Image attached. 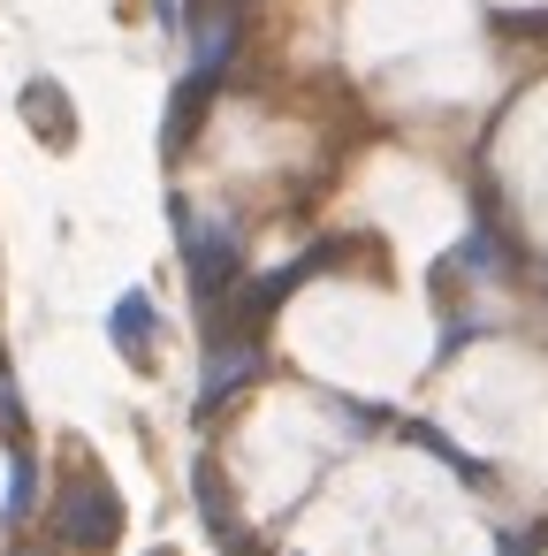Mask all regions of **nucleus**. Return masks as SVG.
I'll return each instance as SVG.
<instances>
[{
	"mask_svg": "<svg viewBox=\"0 0 548 556\" xmlns=\"http://www.w3.org/2000/svg\"><path fill=\"white\" fill-rule=\"evenodd\" d=\"M252 374H259V336H214L206 381H199V412H221V396H237Z\"/></svg>",
	"mask_w": 548,
	"mask_h": 556,
	"instance_id": "nucleus-4",
	"label": "nucleus"
},
{
	"mask_svg": "<svg viewBox=\"0 0 548 556\" xmlns=\"http://www.w3.org/2000/svg\"><path fill=\"white\" fill-rule=\"evenodd\" d=\"M153 9H161V24H168V31H183V0H153Z\"/></svg>",
	"mask_w": 548,
	"mask_h": 556,
	"instance_id": "nucleus-10",
	"label": "nucleus"
},
{
	"mask_svg": "<svg viewBox=\"0 0 548 556\" xmlns=\"http://www.w3.org/2000/svg\"><path fill=\"white\" fill-rule=\"evenodd\" d=\"M145 556H176V548H145Z\"/></svg>",
	"mask_w": 548,
	"mask_h": 556,
	"instance_id": "nucleus-12",
	"label": "nucleus"
},
{
	"mask_svg": "<svg viewBox=\"0 0 548 556\" xmlns=\"http://www.w3.org/2000/svg\"><path fill=\"white\" fill-rule=\"evenodd\" d=\"M206 92H214V77H183V92H176V108H168V123H161V153H183V146H191V130H199V115H206Z\"/></svg>",
	"mask_w": 548,
	"mask_h": 556,
	"instance_id": "nucleus-7",
	"label": "nucleus"
},
{
	"mask_svg": "<svg viewBox=\"0 0 548 556\" xmlns=\"http://www.w3.org/2000/svg\"><path fill=\"white\" fill-rule=\"evenodd\" d=\"M24 123L47 138V146H69L77 138V115H69V92L54 85V77H31L24 85Z\"/></svg>",
	"mask_w": 548,
	"mask_h": 556,
	"instance_id": "nucleus-5",
	"label": "nucleus"
},
{
	"mask_svg": "<svg viewBox=\"0 0 548 556\" xmlns=\"http://www.w3.org/2000/svg\"><path fill=\"white\" fill-rule=\"evenodd\" d=\"M168 214H176V237H183V267H191L199 298H221V290L237 282V229H229V214H199L191 199H176Z\"/></svg>",
	"mask_w": 548,
	"mask_h": 556,
	"instance_id": "nucleus-2",
	"label": "nucleus"
},
{
	"mask_svg": "<svg viewBox=\"0 0 548 556\" xmlns=\"http://www.w3.org/2000/svg\"><path fill=\"white\" fill-rule=\"evenodd\" d=\"M183 39H191V77H221L237 62V47H244V9L237 0H191Z\"/></svg>",
	"mask_w": 548,
	"mask_h": 556,
	"instance_id": "nucleus-3",
	"label": "nucleus"
},
{
	"mask_svg": "<svg viewBox=\"0 0 548 556\" xmlns=\"http://www.w3.org/2000/svg\"><path fill=\"white\" fill-rule=\"evenodd\" d=\"M9 518H31V450H16V472H9Z\"/></svg>",
	"mask_w": 548,
	"mask_h": 556,
	"instance_id": "nucleus-8",
	"label": "nucleus"
},
{
	"mask_svg": "<svg viewBox=\"0 0 548 556\" xmlns=\"http://www.w3.org/2000/svg\"><path fill=\"white\" fill-rule=\"evenodd\" d=\"M0 427H9V434L24 427V404H16V381L9 374H0Z\"/></svg>",
	"mask_w": 548,
	"mask_h": 556,
	"instance_id": "nucleus-9",
	"label": "nucleus"
},
{
	"mask_svg": "<svg viewBox=\"0 0 548 556\" xmlns=\"http://www.w3.org/2000/svg\"><path fill=\"white\" fill-rule=\"evenodd\" d=\"M47 526H54V541H62V548H77V556H107V548L123 541V495H115V480H107L100 465L69 457V465H62V480H54Z\"/></svg>",
	"mask_w": 548,
	"mask_h": 556,
	"instance_id": "nucleus-1",
	"label": "nucleus"
},
{
	"mask_svg": "<svg viewBox=\"0 0 548 556\" xmlns=\"http://www.w3.org/2000/svg\"><path fill=\"white\" fill-rule=\"evenodd\" d=\"M540 548V533H518V541H502V556H533Z\"/></svg>",
	"mask_w": 548,
	"mask_h": 556,
	"instance_id": "nucleus-11",
	"label": "nucleus"
},
{
	"mask_svg": "<svg viewBox=\"0 0 548 556\" xmlns=\"http://www.w3.org/2000/svg\"><path fill=\"white\" fill-rule=\"evenodd\" d=\"M107 336H115V351H123L138 374L153 366V305H145V290H130V298L107 313Z\"/></svg>",
	"mask_w": 548,
	"mask_h": 556,
	"instance_id": "nucleus-6",
	"label": "nucleus"
}]
</instances>
